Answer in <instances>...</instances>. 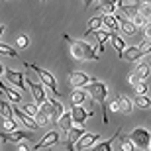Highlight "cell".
Returning <instances> with one entry per match:
<instances>
[{"instance_id": "1", "label": "cell", "mask_w": 151, "mask_h": 151, "mask_svg": "<svg viewBox=\"0 0 151 151\" xmlns=\"http://www.w3.org/2000/svg\"><path fill=\"white\" fill-rule=\"evenodd\" d=\"M84 88L88 92V96L92 100H96L98 104L102 106V122L108 124V104H106V98H108V86L102 81H96L92 78L88 84H84Z\"/></svg>"}, {"instance_id": "2", "label": "cell", "mask_w": 151, "mask_h": 151, "mask_svg": "<svg viewBox=\"0 0 151 151\" xmlns=\"http://www.w3.org/2000/svg\"><path fill=\"white\" fill-rule=\"evenodd\" d=\"M65 39L69 41V47H71V55L78 61H96L98 55H96L94 47L90 43H86L84 39H71L69 35H65Z\"/></svg>"}, {"instance_id": "3", "label": "cell", "mask_w": 151, "mask_h": 151, "mask_svg": "<svg viewBox=\"0 0 151 151\" xmlns=\"http://www.w3.org/2000/svg\"><path fill=\"white\" fill-rule=\"evenodd\" d=\"M26 67H28V69H34L35 73H37V77L41 78V83H43L45 88H49L55 96L61 94V92H59V84H57V78L53 77V73H49L47 69L39 67V65H35V63H32V65H29V63H26Z\"/></svg>"}, {"instance_id": "4", "label": "cell", "mask_w": 151, "mask_h": 151, "mask_svg": "<svg viewBox=\"0 0 151 151\" xmlns=\"http://www.w3.org/2000/svg\"><path fill=\"white\" fill-rule=\"evenodd\" d=\"M132 141H134L135 147H139V149H147L149 147V137H151V132L145 128H135L132 134H129Z\"/></svg>"}, {"instance_id": "5", "label": "cell", "mask_w": 151, "mask_h": 151, "mask_svg": "<svg viewBox=\"0 0 151 151\" xmlns=\"http://www.w3.org/2000/svg\"><path fill=\"white\" fill-rule=\"evenodd\" d=\"M26 84H28V90L32 92V98H34L37 104H41V102L47 98V90H45L43 83H34L32 78H26Z\"/></svg>"}, {"instance_id": "6", "label": "cell", "mask_w": 151, "mask_h": 151, "mask_svg": "<svg viewBox=\"0 0 151 151\" xmlns=\"http://www.w3.org/2000/svg\"><path fill=\"white\" fill-rule=\"evenodd\" d=\"M100 139V135L98 134H90V132H84L77 141H75V149L77 151H83V149H90V147L94 145L96 141Z\"/></svg>"}, {"instance_id": "7", "label": "cell", "mask_w": 151, "mask_h": 151, "mask_svg": "<svg viewBox=\"0 0 151 151\" xmlns=\"http://www.w3.org/2000/svg\"><path fill=\"white\" fill-rule=\"evenodd\" d=\"M118 55H120V59H124V61H128V63H139L141 57H143V53L139 51L137 45H126L124 51L118 53Z\"/></svg>"}, {"instance_id": "8", "label": "cell", "mask_w": 151, "mask_h": 151, "mask_svg": "<svg viewBox=\"0 0 151 151\" xmlns=\"http://www.w3.org/2000/svg\"><path fill=\"white\" fill-rule=\"evenodd\" d=\"M4 77L12 86L26 90V77H24V73H18V71H14V69H4Z\"/></svg>"}, {"instance_id": "9", "label": "cell", "mask_w": 151, "mask_h": 151, "mask_svg": "<svg viewBox=\"0 0 151 151\" xmlns=\"http://www.w3.org/2000/svg\"><path fill=\"white\" fill-rule=\"evenodd\" d=\"M69 112H71V118H73L75 124H84L90 116H94L92 110H84L83 104H73V108H71Z\"/></svg>"}, {"instance_id": "10", "label": "cell", "mask_w": 151, "mask_h": 151, "mask_svg": "<svg viewBox=\"0 0 151 151\" xmlns=\"http://www.w3.org/2000/svg\"><path fill=\"white\" fill-rule=\"evenodd\" d=\"M59 143V132L57 129H49L47 134H43V137L34 145V149H43V147H53Z\"/></svg>"}, {"instance_id": "11", "label": "cell", "mask_w": 151, "mask_h": 151, "mask_svg": "<svg viewBox=\"0 0 151 151\" xmlns=\"http://www.w3.org/2000/svg\"><path fill=\"white\" fill-rule=\"evenodd\" d=\"M84 132H86V129H84L83 124H73V126L65 132V134H67V147L69 149H75V141H77Z\"/></svg>"}, {"instance_id": "12", "label": "cell", "mask_w": 151, "mask_h": 151, "mask_svg": "<svg viewBox=\"0 0 151 151\" xmlns=\"http://www.w3.org/2000/svg\"><path fill=\"white\" fill-rule=\"evenodd\" d=\"M12 110H14V118H16V120H20V124H22V126H26L28 129H37V128H39L37 124H35L34 118L29 116V114H26V112L22 110V108L12 106Z\"/></svg>"}, {"instance_id": "13", "label": "cell", "mask_w": 151, "mask_h": 151, "mask_svg": "<svg viewBox=\"0 0 151 151\" xmlns=\"http://www.w3.org/2000/svg\"><path fill=\"white\" fill-rule=\"evenodd\" d=\"M92 78L86 73H83V71H71V75H69V83H71L73 88H83L84 84H88Z\"/></svg>"}, {"instance_id": "14", "label": "cell", "mask_w": 151, "mask_h": 151, "mask_svg": "<svg viewBox=\"0 0 151 151\" xmlns=\"http://www.w3.org/2000/svg\"><path fill=\"white\" fill-rule=\"evenodd\" d=\"M0 92H4L10 102H14V104H22V92L16 90V88H12V86H8V84H4L2 81H0Z\"/></svg>"}, {"instance_id": "15", "label": "cell", "mask_w": 151, "mask_h": 151, "mask_svg": "<svg viewBox=\"0 0 151 151\" xmlns=\"http://www.w3.org/2000/svg\"><path fill=\"white\" fill-rule=\"evenodd\" d=\"M32 135L28 132H22V129H16V132H4L2 134V139L4 141H10V143H16L20 139H29Z\"/></svg>"}, {"instance_id": "16", "label": "cell", "mask_w": 151, "mask_h": 151, "mask_svg": "<svg viewBox=\"0 0 151 151\" xmlns=\"http://www.w3.org/2000/svg\"><path fill=\"white\" fill-rule=\"evenodd\" d=\"M102 28L110 29V32H116V29H120V24H118V18H116V12H114V14H104V16H102Z\"/></svg>"}, {"instance_id": "17", "label": "cell", "mask_w": 151, "mask_h": 151, "mask_svg": "<svg viewBox=\"0 0 151 151\" xmlns=\"http://www.w3.org/2000/svg\"><path fill=\"white\" fill-rule=\"evenodd\" d=\"M51 104V122H57V118L65 112V106H63L59 100H53V98H47Z\"/></svg>"}, {"instance_id": "18", "label": "cell", "mask_w": 151, "mask_h": 151, "mask_svg": "<svg viewBox=\"0 0 151 151\" xmlns=\"http://www.w3.org/2000/svg\"><path fill=\"white\" fill-rule=\"evenodd\" d=\"M73 124L75 122H73V118H71V112H67V110H65L61 116L57 118V126H59V129H63V132H67Z\"/></svg>"}, {"instance_id": "19", "label": "cell", "mask_w": 151, "mask_h": 151, "mask_svg": "<svg viewBox=\"0 0 151 151\" xmlns=\"http://www.w3.org/2000/svg\"><path fill=\"white\" fill-rule=\"evenodd\" d=\"M86 98H88V92H86V88H75L73 94H71V102L73 104H84L86 102Z\"/></svg>"}, {"instance_id": "20", "label": "cell", "mask_w": 151, "mask_h": 151, "mask_svg": "<svg viewBox=\"0 0 151 151\" xmlns=\"http://www.w3.org/2000/svg\"><path fill=\"white\" fill-rule=\"evenodd\" d=\"M110 43H112V47L118 51V53H122L124 47H126V41H124V37L120 34H116V32H110Z\"/></svg>"}, {"instance_id": "21", "label": "cell", "mask_w": 151, "mask_h": 151, "mask_svg": "<svg viewBox=\"0 0 151 151\" xmlns=\"http://www.w3.org/2000/svg\"><path fill=\"white\" fill-rule=\"evenodd\" d=\"M92 34H94V37H96V41H98V49L100 51H104V43H106L108 41V37H110V29H96V32H92Z\"/></svg>"}, {"instance_id": "22", "label": "cell", "mask_w": 151, "mask_h": 151, "mask_svg": "<svg viewBox=\"0 0 151 151\" xmlns=\"http://www.w3.org/2000/svg\"><path fill=\"white\" fill-rule=\"evenodd\" d=\"M134 106H137L139 110H149L151 108V98L147 94H137L134 98Z\"/></svg>"}, {"instance_id": "23", "label": "cell", "mask_w": 151, "mask_h": 151, "mask_svg": "<svg viewBox=\"0 0 151 151\" xmlns=\"http://www.w3.org/2000/svg\"><path fill=\"white\" fill-rule=\"evenodd\" d=\"M118 102H120V112H124V114H129L132 110H134V100H129L128 96L120 94V96H118Z\"/></svg>"}, {"instance_id": "24", "label": "cell", "mask_w": 151, "mask_h": 151, "mask_svg": "<svg viewBox=\"0 0 151 151\" xmlns=\"http://www.w3.org/2000/svg\"><path fill=\"white\" fill-rule=\"evenodd\" d=\"M118 135H120V129H118V132L112 135V137H110V139H106V141H100V143L96 141V143H94L92 147H94L96 151H108V149H112V143H114V139H118Z\"/></svg>"}, {"instance_id": "25", "label": "cell", "mask_w": 151, "mask_h": 151, "mask_svg": "<svg viewBox=\"0 0 151 151\" xmlns=\"http://www.w3.org/2000/svg\"><path fill=\"white\" fill-rule=\"evenodd\" d=\"M100 28H102V16H94V18H90V20H88L84 34L88 35V34H92V32H96V29H100Z\"/></svg>"}, {"instance_id": "26", "label": "cell", "mask_w": 151, "mask_h": 151, "mask_svg": "<svg viewBox=\"0 0 151 151\" xmlns=\"http://www.w3.org/2000/svg\"><path fill=\"white\" fill-rule=\"evenodd\" d=\"M0 55H4V57H12V59H16V57H20V55H18V51H16V47H14V45L2 43V41H0Z\"/></svg>"}, {"instance_id": "27", "label": "cell", "mask_w": 151, "mask_h": 151, "mask_svg": "<svg viewBox=\"0 0 151 151\" xmlns=\"http://www.w3.org/2000/svg\"><path fill=\"white\" fill-rule=\"evenodd\" d=\"M118 141H120V149L122 151H134L135 145L129 135H118Z\"/></svg>"}, {"instance_id": "28", "label": "cell", "mask_w": 151, "mask_h": 151, "mask_svg": "<svg viewBox=\"0 0 151 151\" xmlns=\"http://www.w3.org/2000/svg\"><path fill=\"white\" fill-rule=\"evenodd\" d=\"M34 120H35V124H37L39 128H45V126L51 122V116L47 112H43V110H37V114L34 116Z\"/></svg>"}, {"instance_id": "29", "label": "cell", "mask_w": 151, "mask_h": 151, "mask_svg": "<svg viewBox=\"0 0 151 151\" xmlns=\"http://www.w3.org/2000/svg\"><path fill=\"white\" fill-rule=\"evenodd\" d=\"M0 116L2 118H14V110L8 100H0Z\"/></svg>"}, {"instance_id": "30", "label": "cell", "mask_w": 151, "mask_h": 151, "mask_svg": "<svg viewBox=\"0 0 151 151\" xmlns=\"http://www.w3.org/2000/svg\"><path fill=\"white\" fill-rule=\"evenodd\" d=\"M2 129L4 132H16L18 120H14V118H2Z\"/></svg>"}, {"instance_id": "31", "label": "cell", "mask_w": 151, "mask_h": 151, "mask_svg": "<svg viewBox=\"0 0 151 151\" xmlns=\"http://www.w3.org/2000/svg\"><path fill=\"white\" fill-rule=\"evenodd\" d=\"M120 10H122V14H124L126 18H132V16H135V14H137V6L126 4V2H124V4L120 6Z\"/></svg>"}, {"instance_id": "32", "label": "cell", "mask_w": 151, "mask_h": 151, "mask_svg": "<svg viewBox=\"0 0 151 151\" xmlns=\"http://www.w3.org/2000/svg\"><path fill=\"white\" fill-rule=\"evenodd\" d=\"M149 71H151V67H149V65H145V63H139V65L135 67V71H134V73L137 75L139 78H147V77H149Z\"/></svg>"}, {"instance_id": "33", "label": "cell", "mask_w": 151, "mask_h": 151, "mask_svg": "<svg viewBox=\"0 0 151 151\" xmlns=\"http://www.w3.org/2000/svg\"><path fill=\"white\" fill-rule=\"evenodd\" d=\"M22 110H24L26 114H29V116L34 118L35 114H37V110H39V104H37L35 100H34V102H28V104H22Z\"/></svg>"}, {"instance_id": "34", "label": "cell", "mask_w": 151, "mask_h": 151, "mask_svg": "<svg viewBox=\"0 0 151 151\" xmlns=\"http://www.w3.org/2000/svg\"><path fill=\"white\" fill-rule=\"evenodd\" d=\"M134 88L137 94H147V90H149V84H147V78H141L137 83L134 84Z\"/></svg>"}, {"instance_id": "35", "label": "cell", "mask_w": 151, "mask_h": 151, "mask_svg": "<svg viewBox=\"0 0 151 151\" xmlns=\"http://www.w3.org/2000/svg\"><path fill=\"white\" fill-rule=\"evenodd\" d=\"M137 12H139L145 20H151V4L149 2H141V4L137 6Z\"/></svg>"}, {"instance_id": "36", "label": "cell", "mask_w": 151, "mask_h": 151, "mask_svg": "<svg viewBox=\"0 0 151 151\" xmlns=\"http://www.w3.org/2000/svg\"><path fill=\"white\" fill-rule=\"evenodd\" d=\"M129 20L134 22V26H135V28H143V26H145V24H147V20H145V18H143V16H141L139 12H137L135 16H132V18H129Z\"/></svg>"}, {"instance_id": "37", "label": "cell", "mask_w": 151, "mask_h": 151, "mask_svg": "<svg viewBox=\"0 0 151 151\" xmlns=\"http://www.w3.org/2000/svg\"><path fill=\"white\" fill-rule=\"evenodd\" d=\"M28 45H29V39H28V35H18V37H16V47H18V49H26V47H28Z\"/></svg>"}, {"instance_id": "38", "label": "cell", "mask_w": 151, "mask_h": 151, "mask_svg": "<svg viewBox=\"0 0 151 151\" xmlns=\"http://www.w3.org/2000/svg\"><path fill=\"white\" fill-rule=\"evenodd\" d=\"M137 47H139V51L143 53V55H149V53H151V39H147V37H145L139 45H137Z\"/></svg>"}, {"instance_id": "39", "label": "cell", "mask_w": 151, "mask_h": 151, "mask_svg": "<svg viewBox=\"0 0 151 151\" xmlns=\"http://www.w3.org/2000/svg\"><path fill=\"white\" fill-rule=\"evenodd\" d=\"M126 0H98V6H108V4H116L118 8L124 4Z\"/></svg>"}, {"instance_id": "40", "label": "cell", "mask_w": 151, "mask_h": 151, "mask_svg": "<svg viewBox=\"0 0 151 151\" xmlns=\"http://www.w3.org/2000/svg\"><path fill=\"white\" fill-rule=\"evenodd\" d=\"M141 29H143V35H145L147 39H151V22H149V20H147V24Z\"/></svg>"}, {"instance_id": "41", "label": "cell", "mask_w": 151, "mask_h": 151, "mask_svg": "<svg viewBox=\"0 0 151 151\" xmlns=\"http://www.w3.org/2000/svg\"><path fill=\"white\" fill-rule=\"evenodd\" d=\"M16 149H20V151H28L29 145H28V143H26L24 139H20V141H16Z\"/></svg>"}, {"instance_id": "42", "label": "cell", "mask_w": 151, "mask_h": 151, "mask_svg": "<svg viewBox=\"0 0 151 151\" xmlns=\"http://www.w3.org/2000/svg\"><path fill=\"white\" fill-rule=\"evenodd\" d=\"M110 110H112V112H120V102H118V100H112V102H110Z\"/></svg>"}, {"instance_id": "43", "label": "cell", "mask_w": 151, "mask_h": 151, "mask_svg": "<svg viewBox=\"0 0 151 151\" xmlns=\"http://www.w3.org/2000/svg\"><path fill=\"white\" fill-rule=\"evenodd\" d=\"M137 81H141V78H139V77H137V75H135V73H132V75H129V78H128V83H129V84H132V86H134V84H135V83H137Z\"/></svg>"}, {"instance_id": "44", "label": "cell", "mask_w": 151, "mask_h": 151, "mask_svg": "<svg viewBox=\"0 0 151 151\" xmlns=\"http://www.w3.org/2000/svg\"><path fill=\"white\" fill-rule=\"evenodd\" d=\"M83 4H84V8H90V6L94 4V0H83Z\"/></svg>"}, {"instance_id": "45", "label": "cell", "mask_w": 151, "mask_h": 151, "mask_svg": "<svg viewBox=\"0 0 151 151\" xmlns=\"http://www.w3.org/2000/svg\"><path fill=\"white\" fill-rule=\"evenodd\" d=\"M4 69H6V67H4V65H2V63H0V77L4 75Z\"/></svg>"}, {"instance_id": "46", "label": "cell", "mask_w": 151, "mask_h": 151, "mask_svg": "<svg viewBox=\"0 0 151 151\" xmlns=\"http://www.w3.org/2000/svg\"><path fill=\"white\" fill-rule=\"evenodd\" d=\"M4 29H6V28L2 26V24H0V37H2V34H4Z\"/></svg>"}, {"instance_id": "47", "label": "cell", "mask_w": 151, "mask_h": 151, "mask_svg": "<svg viewBox=\"0 0 151 151\" xmlns=\"http://www.w3.org/2000/svg\"><path fill=\"white\" fill-rule=\"evenodd\" d=\"M141 2H149V4H151V0H141Z\"/></svg>"}, {"instance_id": "48", "label": "cell", "mask_w": 151, "mask_h": 151, "mask_svg": "<svg viewBox=\"0 0 151 151\" xmlns=\"http://www.w3.org/2000/svg\"><path fill=\"white\" fill-rule=\"evenodd\" d=\"M149 149H151V137H149Z\"/></svg>"}, {"instance_id": "49", "label": "cell", "mask_w": 151, "mask_h": 151, "mask_svg": "<svg viewBox=\"0 0 151 151\" xmlns=\"http://www.w3.org/2000/svg\"><path fill=\"white\" fill-rule=\"evenodd\" d=\"M126 2H135V0H126Z\"/></svg>"}]
</instances>
